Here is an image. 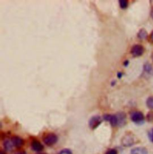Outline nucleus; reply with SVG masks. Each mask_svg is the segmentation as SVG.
<instances>
[{
	"label": "nucleus",
	"mask_w": 153,
	"mask_h": 154,
	"mask_svg": "<svg viewBox=\"0 0 153 154\" xmlns=\"http://www.w3.org/2000/svg\"><path fill=\"white\" fill-rule=\"evenodd\" d=\"M58 140L57 136L54 133H49L45 135L43 138V142L48 146H51L54 145Z\"/></svg>",
	"instance_id": "nucleus-1"
},
{
	"label": "nucleus",
	"mask_w": 153,
	"mask_h": 154,
	"mask_svg": "<svg viewBox=\"0 0 153 154\" xmlns=\"http://www.w3.org/2000/svg\"><path fill=\"white\" fill-rule=\"evenodd\" d=\"M136 142L135 136L131 134L125 135L121 140V143L125 147H129L133 145Z\"/></svg>",
	"instance_id": "nucleus-2"
},
{
	"label": "nucleus",
	"mask_w": 153,
	"mask_h": 154,
	"mask_svg": "<svg viewBox=\"0 0 153 154\" xmlns=\"http://www.w3.org/2000/svg\"><path fill=\"white\" fill-rule=\"evenodd\" d=\"M130 119L136 124H142L144 121V116L141 112L134 111L130 114Z\"/></svg>",
	"instance_id": "nucleus-3"
},
{
	"label": "nucleus",
	"mask_w": 153,
	"mask_h": 154,
	"mask_svg": "<svg viewBox=\"0 0 153 154\" xmlns=\"http://www.w3.org/2000/svg\"><path fill=\"white\" fill-rule=\"evenodd\" d=\"M102 120L101 116L96 115L91 117L89 121V126L90 129L95 130L96 128L102 122Z\"/></svg>",
	"instance_id": "nucleus-4"
},
{
	"label": "nucleus",
	"mask_w": 153,
	"mask_h": 154,
	"mask_svg": "<svg viewBox=\"0 0 153 154\" xmlns=\"http://www.w3.org/2000/svg\"><path fill=\"white\" fill-rule=\"evenodd\" d=\"M145 49L143 46L141 44H135L131 49V54L135 57L140 56L144 53Z\"/></svg>",
	"instance_id": "nucleus-5"
},
{
	"label": "nucleus",
	"mask_w": 153,
	"mask_h": 154,
	"mask_svg": "<svg viewBox=\"0 0 153 154\" xmlns=\"http://www.w3.org/2000/svg\"><path fill=\"white\" fill-rule=\"evenodd\" d=\"M103 119L108 121L113 127H116L118 125V119L116 115L106 114L103 116Z\"/></svg>",
	"instance_id": "nucleus-6"
},
{
	"label": "nucleus",
	"mask_w": 153,
	"mask_h": 154,
	"mask_svg": "<svg viewBox=\"0 0 153 154\" xmlns=\"http://www.w3.org/2000/svg\"><path fill=\"white\" fill-rule=\"evenodd\" d=\"M11 140L14 146L17 148H20L24 145V140L19 136H13L11 137Z\"/></svg>",
	"instance_id": "nucleus-7"
},
{
	"label": "nucleus",
	"mask_w": 153,
	"mask_h": 154,
	"mask_svg": "<svg viewBox=\"0 0 153 154\" xmlns=\"http://www.w3.org/2000/svg\"><path fill=\"white\" fill-rule=\"evenodd\" d=\"M118 119V126L122 127L126 124V116L123 112L118 113L117 115Z\"/></svg>",
	"instance_id": "nucleus-8"
},
{
	"label": "nucleus",
	"mask_w": 153,
	"mask_h": 154,
	"mask_svg": "<svg viewBox=\"0 0 153 154\" xmlns=\"http://www.w3.org/2000/svg\"><path fill=\"white\" fill-rule=\"evenodd\" d=\"M30 146H31V148L33 150L37 152H40L44 149L43 145L38 140H33L31 142Z\"/></svg>",
	"instance_id": "nucleus-9"
},
{
	"label": "nucleus",
	"mask_w": 153,
	"mask_h": 154,
	"mask_svg": "<svg viewBox=\"0 0 153 154\" xmlns=\"http://www.w3.org/2000/svg\"><path fill=\"white\" fill-rule=\"evenodd\" d=\"M3 146L4 149L7 152H12L14 147L11 139L5 140L3 142Z\"/></svg>",
	"instance_id": "nucleus-10"
},
{
	"label": "nucleus",
	"mask_w": 153,
	"mask_h": 154,
	"mask_svg": "<svg viewBox=\"0 0 153 154\" xmlns=\"http://www.w3.org/2000/svg\"><path fill=\"white\" fill-rule=\"evenodd\" d=\"M130 154H148V150L143 147H137L131 150Z\"/></svg>",
	"instance_id": "nucleus-11"
},
{
	"label": "nucleus",
	"mask_w": 153,
	"mask_h": 154,
	"mask_svg": "<svg viewBox=\"0 0 153 154\" xmlns=\"http://www.w3.org/2000/svg\"><path fill=\"white\" fill-rule=\"evenodd\" d=\"M148 37V34L147 32L146 31V30L144 29H140V31L137 33V37H138L141 40H145Z\"/></svg>",
	"instance_id": "nucleus-12"
},
{
	"label": "nucleus",
	"mask_w": 153,
	"mask_h": 154,
	"mask_svg": "<svg viewBox=\"0 0 153 154\" xmlns=\"http://www.w3.org/2000/svg\"><path fill=\"white\" fill-rule=\"evenodd\" d=\"M147 107L150 109H153V96H151L148 98L146 101Z\"/></svg>",
	"instance_id": "nucleus-13"
},
{
	"label": "nucleus",
	"mask_w": 153,
	"mask_h": 154,
	"mask_svg": "<svg viewBox=\"0 0 153 154\" xmlns=\"http://www.w3.org/2000/svg\"><path fill=\"white\" fill-rule=\"evenodd\" d=\"M119 4L121 9H126L128 6V1L126 0H120L119 1Z\"/></svg>",
	"instance_id": "nucleus-14"
},
{
	"label": "nucleus",
	"mask_w": 153,
	"mask_h": 154,
	"mask_svg": "<svg viewBox=\"0 0 153 154\" xmlns=\"http://www.w3.org/2000/svg\"><path fill=\"white\" fill-rule=\"evenodd\" d=\"M144 69L145 71L147 73H149L152 70V66L149 63H145L144 66Z\"/></svg>",
	"instance_id": "nucleus-15"
},
{
	"label": "nucleus",
	"mask_w": 153,
	"mask_h": 154,
	"mask_svg": "<svg viewBox=\"0 0 153 154\" xmlns=\"http://www.w3.org/2000/svg\"><path fill=\"white\" fill-rule=\"evenodd\" d=\"M72 151L69 149H64L59 152V154H72Z\"/></svg>",
	"instance_id": "nucleus-16"
},
{
	"label": "nucleus",
	"mask_w": 153,
	"mask_h": 154,
	"mask_svg": "<svg viewBox=\"0 0 153 154\" xmlns=\"http://www.w3.org/2000/svg\"><path fill=\"white\" fill-rule=\"evenodd\" d=\"M117 150L115 149H110L107 150L105 154H117Z\"/></svg>",
	"instance_id": "nucleus-17"
},
{
	"label": "nucleus",
	"mask_w": 153,
	"mask_h": 154,
	"mask_svg": "<svg viewBox=\"0 0 153 154\" xmlns=\"http://www.w3.org/2000/svg\"><path fill=\"white\" fill-rule=\"evenodd\" d=\"M147 119L149 122H152L153 120V112H149L147 116Z\"/></svg>",
	"instance_id": "nucleus-18"
},
{
	"label": "nucleus",
	"mask_w": 153,
	"mask_h": 154,
	"mask_svg": "<svg viewBox=\"0 0 153 154\" xmlns=\"http://www.w3.org/2000/svg\"><path fill=\"white\" fill-rule=\"evenodd\" d=\"M148 137L151 142H153V128L151 129L148 132Z\"/></svg>",
	"instance_id": "nucleus-19"
},
{
	"label": "nucleus",
	"mask_w": 153,
	"mask_h": 154,
	"mask_svg": "<svg viewBox=\"0 0 153 154\" xmlns=\"http://www.w3.org/2000/svg\"><path fill=\"white\" fill-rule=\"evenodd\" d=\"M14 154H26V153L25 150H19L16 152Z\"/></svg>",
	"instance_id": "nucleus-20"
},
{
	"label": "nucleus",
	"mask_w": 153,
	"mask_h": 154,
	"mask_svg": "<svg viewBox=\"0 0 153 154\" xmlns=\"http://www.w3.org/2000/svg\"><path fill=\"white\" fill-rule=\"evenodd\" d=\"M150 40H151V41L153 43V31H152V33H151V35H150Z\"/></svg>",
	"instance_id": "nucleus-21"
},
{
	"label": "nucleus",
	"mask_w": 153,
	"mask_h": 154,
	"mask_svg": "<svg viewBox=\"0 0 153 154\" xmlns=\"http://www.w3.org/2000/svg\"><path fill=\"white\" fill-rule=\"evenodd\" d=\"M150 15H151V18H152V19H153V7H152V9H151V10Z\"/></svg>",
	"instance_id": "nucleus-22"
},
{
	"label": "nucleus",
	"mask_w": 153,
	"mask_h": 154,
	"mask_svg": "<svg viewBox=\"0 0 153 154\" xmlns=\"http://www.w3.org/2000/svg\"><path fill=\"white\" fill-rule=\"evenodd\" d=\"M117 76H118V78L120 79L121 78V76H122V73H118V74H117Z\"/></svg>",
	"instance_id": "nucleus-23"
},
{
	"label": "nucleus",
	"mask_w": 153,
	"mask_h": 154,
	"mask_svg": "<svg viewBox=\"0 0 153 154\" xmlns=\"http://www.w3.org/2000/svg\"><path fill=\"white\" fill-rule=\"evenodd\" d=\"M128 64H129V61H125V62L124 63V65L126 66H127Z\"/></svg>",
	"instance_id": "nucleus-24"
},
{
	"label": "nucleus",
	"mask_w": 153,
	"mask_h": 154,
	"mask_svg": "<svg viewBox=\"0 0 153 154\" xmlns=\"http://www.w3.org/2000/svg\"><path fill=\"white\" fill-rule=\"evenodd\" d=\"M36 154H45V153H41V152H38Z\"/></svg>",
	"instance_id": "nucleus-25"
},
{
	"label": "nucleus",
	"mask_w": 153,
	"mask_h": 154,
	"mask_svg": "<svg viewBox=\"0 0 153 154\" xmlns=\"http://www.w3.org/2000/svg\"><path fill=\"white\" fill-rule=\"evenodd\" d=\"M151 58H152V61H153V53H152V56H151Z\"/></svg>",
	"instance_id": "nucleus-26"
},
{
	"label": "nucleus",
	"mask_w": 153,
	"mask_h": 154,
	"mask_svg": "<svg viewBox=\"0 0 153 154\" xmlns=\"http://www.w3.org/2000/svg\"><path fill=\"white\" fill-rule=\"evenodd\" d=\"M0 154H2V153H0Z\"/></svg>",
	"instance_id": "nucleus-27"
}]
</instances>
